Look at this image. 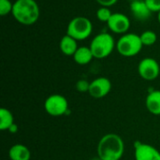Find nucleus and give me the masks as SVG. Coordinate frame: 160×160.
Returning <instances> with one entry per match:
<instances>
[{"mask_svg":"<svg viewBox=\"0 0 160 160\" xmlns=\"http://www.w3.org/2000/svg\"><path fill=\"white\" fill-rule=\"evenodd\" d=\"M101 7H111V6H113L118 0H96Z\"/></svg>","mask_w":160,"mask_h":160,"instance_id":"obj_22","label":"nucleus"},{"mask_svg":"<svg viewBox=\"0 0 160 160\" xmlns=\"http://www.w3.org/2000/svg\"><path fill=\"white\" fill-rule=\"evenodd\" d=\"M112 15V13L111 9L107 7H100L97 10V18L102 22H108L109 20L111 19Z\"/></svg>","mask_w":160,"mask_h":160,"instance_id":"obj_18","label":"nucleus"},{"mask_svg":"<svg viewBox=\"0 0 160 160\" xmlns=\"http://www.w3.org/2000/svg\"><path fill=\"white\" fill-rule=\"evenodd\" d=\"M138 72L143 80L154 81L159 76V64L156 59L146 57L140 62L138 66Z\"/></svg>","mask_w":160,"mask_h":160,"instance_id":"obj_7","label":"nucleus"},{"mask_svg":"<svg viewBox=\"0 0 160 160\" xmlns=\"http://www.w3.org/2000/svg\"><path fill=\"white\" fill-rule=\"evenodd\" d=\"M116 47L113 38L108 33H100L97 35L91 41L90 49L94 58L103 59L108 57Z\"/></svg>","mask_w":160,"mask_h":160,"instance_id":"obj_3","label":"nucleus"},{"mask_svg":"<svg viewBox=\"0 0 160 160\" xmlns=\"http://www.w3.org/2000/svg\"><path fill=\"white\" fill-rule=\"evenodd\" d=\"M8 131H9L10 133H16V132L18 131V126H17L16 124H13V125L8 128Z\"/></svg>","mask_w":160,"mask_h":160,"instance_id":"obj_23","label":"nucleus"},{"mask_svg":"<svg viewBox=\"0 0 160 160\" xmlns=\"http://www.w3.org/2000/svg\"><path fill=\"white\" fill-rule=\"evenodd\" d=\"M107 24L110 30L115 34H127L130 27V21L127 15L116 12L112 13Z\"/></svg>","mask_w":160,"mask_h":160,"instance_id":"obj_10","label":"nucleus"},{"mask_svg":"<svg viewBox=\"0 0 160 160\" xmlns=\"http://www.w3.org/2000/svg\"><path fill=\"white\" fill-rule=\"evenodd\" d=\"M93 58H94V55H93V52H92L90 47H85V46L79 47L73 55L74 61L78 65H82V66L87 65L88 63H90L92 61Z\"/></svg>","mask_w":160,"mask_h":160,"instance_id":"obj_15","label":"nucleus"},{"mask_svg":"<svg viewBox=\"0 0 160 160\" xmlns=\"http://www.w3.org/2000/svg\"><path fill=\"white\" fill-rule=\"evenodd\" d=\"M8 156L10 160H30L31 152L25 145L18 143L11 146Z\"/></svg>","mask_w":160,"mask_h":160,"instance_id":"obj_13","label":"nucleus"},{"mask_svg":"<svg viewBox=\"0 0 160 160\" xmlns=\"http://www.w3.org/2000/svg\"><path fill=\"white\" fill-rule=\"evenodd\" d=\"M142 46L140 36L133 33L124 34L116 42L117 52L125 57L137 55L141 52Z\"/></svg>","mask_w":160,"mask_h":160,"instance_id":"obj_4","label":"nucleus"},{"mask_svg":"<svg viewBox=\"0 0 160 160\" xmlns=\"http://www.w3.org/2000/svg\"><path fill=\"white\" fill-rule=\"evenodd\" d=\"M125 152L123 139L113 133L103 136L98 144V156L101 160H120Z\"/></svg>","mask_w":160,"mask_h":160,"instance_id":"obj_1","label":"nucleus"},{"mask_svg":"<svg viewBox=\"0 0 160 160\" xmlns=\"http://www.w3.org/2000/svg\"><path fill=\"white\" fill-rule=\"evenodd\" d=\"M11 14L19 23L31 25L38 22L40 11L35 0H16L13 3Z\"/></svg>","mask_w":160,"mask_h":160,"instance_id":"obj_2","label":"nucleus"},{"mask_svg":"<svg viewBox=\"0 0 160 160\" xmlns=\"http://www.w3.org/2000/svg\"><path fill=\"white\" fill-rule=\"evenodd\" d=\"M140 38H141V40H142V43L143 46H152L158 40L157 34L151 30L144 31L143 33H142V35H140Z\"/></svg>","mask_w":160,"mask_h":160,"instance_id":"obj_17","label":"nucleus"},{"mask_svg":"<svg viewBox=\"0 0 160 160\" xmlns=\"http://www.w3.org/2000/svg\"><path fill=\"white\" fill-rule=\"evenodd\" d=\"M134 149L135 160H160V152L153 145L136 142Z\"/></svg>","mask_w":160,"mask_h":160,"instance_id":"obj_8","label":"nucleus"},{"mask_svg":"<svg viewBox=\"0 0 160 160\" xmlns=\"http://www.w3.org/2000/svg\"><path fill=\"white\" fill-rule=\"evenodd\" d=\"M44 108L48 114L58 117L67 113L68 110V102L64 96L54 94L47 98L44 103Z\"/></svg>","mask_w":160,"mask_h":160,"instance_id":"obj_6","label":"nucleus"},{"mask_svg":"<svg viewBox=\"0 0 160 160\" xmlns=\"http://www.w3.org/2000/svg\"><path fill=\"white\" fill-rule=\"evenodd\" d=\"M145 105L149 112L154 115H160V90L151 91L147 95Z\"/></svg>","mask_w":160,"mask_h":160,"instance_id":"obj_12","label":"nucleus"},{"mask_svg":"<svg viewBox=\"0 0 160 160\" xmlns=\"http://www.w3.org/2000/svg\"><path fill=\"white\" fill-rule=\"evenodd\" d=\"M112 90V82L108 78L99 77L90 82L89 95L94 98H102Z\"/></svg>","mask_w":160,"mask_h":160,"instance_id":"obj_9","label":"nucleus"},{"mask_svg":"<svg viewBox=\"0 0 160 160\" xmlns=\"http://www.w3.org/2000/svg\"><path fill=\"white\" fill-rule=\"evenodd\" d=\"M152 12H160V0H144Z\"/></svg>","mask_w":160,"mask_h":160,"instance_id":"obj_21","label":"nucleus"},{"mask_svg":"<svg viewBox=\"0 0 160 160\" xmlns=\"http://www.w3.org/2000/svg\"><path fill=\"white\" fill-rule=\"evenodd\" d=\"M13 3L10 0H0V15L6 16L8 13H12Z\"/></svg>","mask_w":160,"mask_h":160,"instance_id":"obj_19","label":"nucleus"},{"mask_svg":"<svg viewBox=\"0 0 160 160\" xmlns=\"http://www.w3.org/2000/svg\"><path fill=\"white\" fill-rule=\"evenodd\" d=\"M158 22H159L160 23V12H158Z\"/></svg>","mask_w":160,"mask_h":160,"instance_id":"obj_24","label":"nucleus"},{"mask_svg":"<svg viewBox=\"0 0 160 160\" xmlns=\"http://www.w3.org/2000/svg\"><path fill=\"white\" fill-rule=\"evenodd\" d=\"M128 1H130V2H133V1H138V0H128Z\"/></svg>","mask_w":160,"mask_h":160,"instance_id":"obj_25","label":"nucleus"},{"mask_svg":"<svg viewBox=\"0 0 160 160\" xmlns=\"http://www.w3.org/2000/svg\"><path fill=\"white\" fill-rule=\"evenodd\" d=\"M130 11L139 21H146L152 15V11L147 7L144 0L133 1L130 3Z\"/></svg>","mask_w":160,"mask_h":160,"instance_id":"obj_11","label":"nucleus"},{"mask_svg":"<svg viewBox=\"0 0 160 160\" xmlns=\"http://www.w3.org/2000/svg\"><path fill=\"white\" fill-rule=\"evenodd\" d=\"M13 124H14V117L12 113L8 110L2 108L0 110V129L8 130V128Z\"/></svg>","mask_w":160,"mask_h":160,"instance_id":"obj_16","label":"nucleus"},{"mask_svg":"<svg viewBox=\"0 0 160 160\" xmlns=\"http://www.w3.org/2000/svg\"><path fill=\"white\" fill-rule=\"evenodd\" d=\"M89 87H90V82H88L86 80H80L76 83V89L81 93H85V92L88 93Z\"/></svg>","mask_w":160,"mask_h":160,"instance_id":"obj_20","label":"nucleus"},{"mask_svg":"<svg viewBox=\"0 0 160 160\" xmlns=\"http://www.w3.org/2000/svg\"><path fill=\"white\" fill-rule=\"evenodd\" d=\"M93 31V24L89 19L82 16L73 18L67 29V35L70 36L74 39L84 40L90 37Z\"/></svg>","mask_w":160,"mask_h":160,"instance_id":"obj_5","label":"nucleus"},{"mask_svg":"<svg viewBox=\"0 0 160 160\" xmlns=\"http://www.w3.org/2000/svg\"><path fill=\"white\" fill-rule=\"evenodd\" d=\"M59 47H60L61 52L65 55H68V56H71V55L73 56L79 48L77 45V40L68 35H66L61 38Z\"/></svg>","mask_w":160,"mask_h":160,"instance_id":"obj_14","label":"nucleus"}]
</instances>
